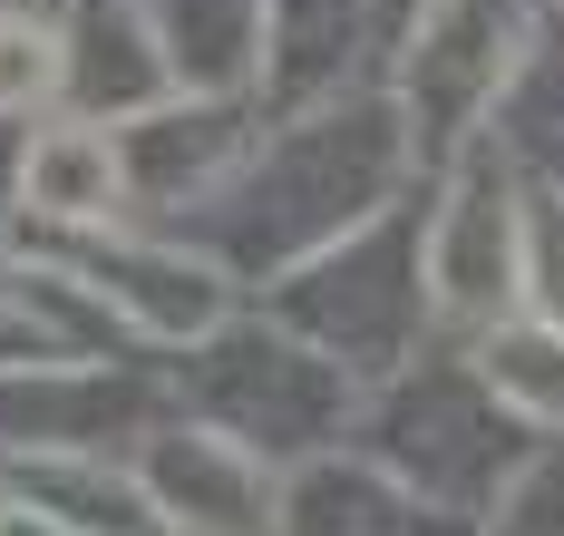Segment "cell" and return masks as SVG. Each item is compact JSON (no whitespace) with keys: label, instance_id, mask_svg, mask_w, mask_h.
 <instances>
[{"label":"cell","instance_id":"2","mask_svg":"<svg viewBox=\"0 0 564 536\" xmlns=\"http://www.w3.org/2000/svg\"><path fill=\"white\" fill-rule=\"evenodd\" d=\"M156 487H166L175 527L195 536H263V469L253 459H234L225 439H166V459H156Z\"/></svg>","mask_w":564,"mask_h":536},{"label":"cell","instance_id":"4","mask_svg":"<svg viewBox=\"0 0 564 536\" xmlns=\"http://www.w3.org/2000/svg\"><path fill=\"white\" fill-rule=\"evenodd\" d=\"M58 78H68L58 30L30 10H0V118H30L40 98H58Z\"/></svg>","mask_w":564,"mask_h":536},{"label":"cell","instance_id":"1","mask_svg":"<svg viewBox=\"0 0 564 536\" xmlns=\"http://www.w3.org/2000/svg\"><path fill=\"white\" fill-rule=\"evenodd\" d=\"M117 195H127V157H117L108 127L58 118L20 147V205L50 215V225H108Z\"/></svg>","mask_w":564,"mask_h":536},{"label":"cell","instance_id":"3","mask_svg":"<svg viewBox=\"0 0 564 536\" xmlns=\"http://www.w3.org/2000/svg\"><path fill=\"white\" fill-rule=\"evenodd\" d=\"M429 293L448 302V312H477V302L507 293V185L477 176L429 225Z\"/></svg>","mask_w":564,"mask_h":536}]
</instances>
